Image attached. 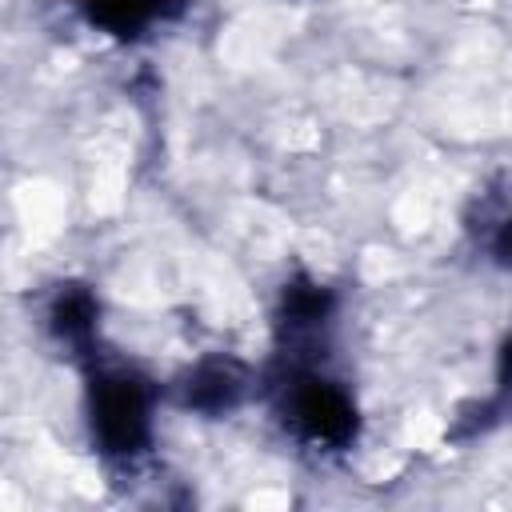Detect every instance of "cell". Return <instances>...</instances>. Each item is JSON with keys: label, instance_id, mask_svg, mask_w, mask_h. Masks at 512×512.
Listing matches in <instances>:
<instances>
[{"label": "cell", "instance_id": "obj_1", "mask_svg": "<svg viewBox=\"0 0 512 512\" xmlns=\"http://www.w3.org/2000/svg\"><path fill=\"white\" fill-rule=\"evenodd\" d=\"M92 424L104 452L132 456L148 436V392L132 376H104L92 396Z\"/></svg>", "mask_w": 512, "mask_h": 512}, {"label": "cell", "instance_id": "obj_2", "mask_svg": "<svg viewBox=\"0 0 512 512\" xmlns=\"http://www.w3.org/2000/svg\"><path fill=\"white\" fill-rule=\"evenodd\" d=\"M288 416L292 424L308 436V440H324V444H340L352 436V404L348 396L316 376H300L292 384V400H288Z\"/></svg>", "mask_w": 512, "mask_h": 512}, {"label": "cell", "instance_id": "obj_3", "mask_svg": "<svg viewBox=\"0 0 512 512\" xmlns=\"http://www.w3.org/2000/svg\"><path fill=\"white\" fill-rule=\"evenodd\" d=\"M244 392V376L232 360H204L192 376H188V404L200 412H220L232 408Z\"/></svg>", "mask_w": 512, "mask_h": 512}, {"label": "cell", "instance_id": "obj_4", "mask_svg": "<svg viewBox=\"0 0 512 512\" xmlns=\"http://www.w3.org/2000/svg\"><path fill=\"white\" fill-rule=\"evenodd\" d=\"M92 320H96V304L88 292H60L52 304V332L60 340H88L92 336Z\"/></svg>", "mask_w": 512, "mask_h": 512}, {"label": "cell", "instance_id": "obj_5", "mask_svg": "<svg viewBox=\"0 0 512 512\" xmlns=\"http://www.w3.org/2000/svg\"><path fill=\"white\" fill-rule=\"evenodd\" d=\"M488 248H492V256H496L504 268H512V216H500V220H496Z\"/></svg>", "mask_w": 512, "mask_h": 512}, {"label": "cell", "instance_id": "obj_6", "mask_svg": "<svg viewBox=\"0 0 512 512\" xmlns=\"http://www.w3.org/2000/svg\"><path fill=\"white\" fill-rule=\"evenodd\" d=\"M508 364H512V344H508Z\"/></svg>", "mask_w": 512, "mask_h": 512}]
</instances>
